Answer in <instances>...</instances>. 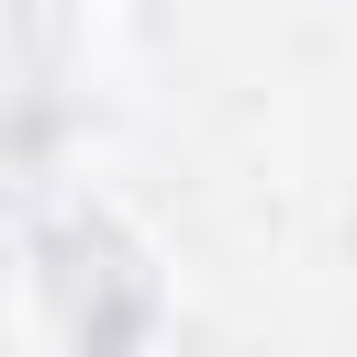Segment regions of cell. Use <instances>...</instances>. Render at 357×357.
I'll list each match as a JSON object with an SVG mask.
<instances>
[{"label":"cell","instance_id":"obj_1","mask_svg":"<svg viewBox=\"0 0 357 357\" xmlns=\"http://www.w3.org/2000/svg\"><path fill=\"white\" fill-rule=\"evenodd\" d=\"M33 100H45V67H33V22H22V0H0V145L33 123Z\"/></svg>","mask_w":357,"mask_h":357}]
</instances>
